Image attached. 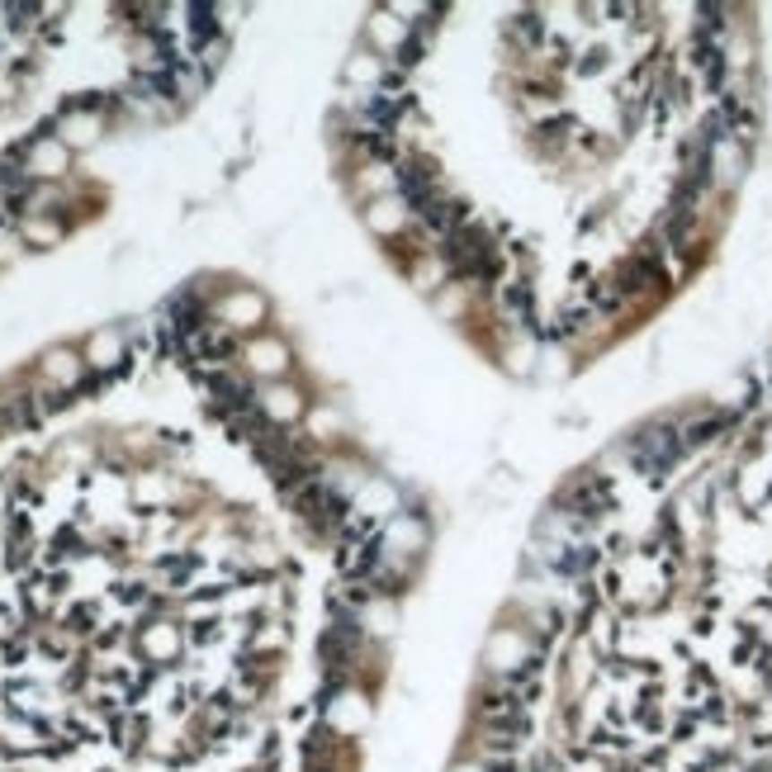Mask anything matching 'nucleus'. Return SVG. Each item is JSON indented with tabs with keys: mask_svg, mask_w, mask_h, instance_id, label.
Here are the masks:
<instances>
[{
	"mask_svg": "<svg viewBox=\"0 0 772 772\" xmlns=\"http://www.w3.org/2000/svg\"><path fill=\"white\" fill-rule=\"evenodd\" d=\"M678 450H682V431L678 427H645L640 436H635V446H630V460L649 469V474H659V469H668L678 460Z\"/></svg>",
	"mask_w": 772,
	"mask_h": 772,
	"instance_id": "obj_1",
	"label": "nucleus"
},
{
	"mask_svg": "<svg viewBox=\"0 0 772 772\" xmlns=\"http://www.w3.org/2000/svg\"><path fill=\"white\" fill-rule=\"evenodd\" d=\"M398 195H403V204H412L417 213L431 204V171H427L422 161H408L398 171Z\"/></svg>",
	"mask_w": 772,
	"mask_h": 772,
	"instance_id": "obj_2",
	"label": "nucleus"
},
{
	"mask_svg": "<svg viewBox=\"0 0 772 772\" xmlns=\"http://www.w3.org/2000/svg\"><path fill=\"white\" fill-rule=\"evenodd\" d=\"M213 5H195L190 10V33H195V43H209L213 33H218V20H213Z\"/></svg>",
	"mask_w": 772,
	"mask_h": 772,
	"instance_id": "obj_3",
	"label": "nucleus"
},
{
	"mask_svg": "<svg viewBox=\"0 0 772 772\" xmlns=\"http://www.w3.org/2000/svg\"><path fill=\"white\" fill-rule=\"evenodd\" d=\"M29 422H33V403L29 398H14V403L0 408V427H29Z\"/></svg>",
	"mask_w": 772,
	"mask_h": 772,
	"instance_id": "obj_4",
	"label": "nucleus"
},
{
	"mask_svg": "<svg viewBox=\"0 0 772 772\" xmlns=\"http://www.w3.org/2000/svg\"><path fill=\"white\" fill-rule=\"evenodd\" d=\"M199 356H228V351H232V342L223 337V332H199Z\"/></svg>",
	"mask_w": 772,
	"mask_h": 772,
	"instance_id": "obj_5",
	"label": "nucleus"
},
{
	"mask_svg": "<svg viewBox=\"0 0 772 772\" xmlns=\"http://www.w3.org/2000/svg\"><path fill=\"white\" fill-rule=\"evenodd\" d=\"M507 308L512 313H531V284H512V290H507Z\"/></svg>",
	"mask_w": 772,
	"mask_h": 772,
	"instance_id": "obj_6",
	"label": "nucleus"
},
{
	"mask_svg": "<svg viewBox=\"0 0 772 772\" xmlns=\"http://www.w3.org/2000/svg\"><path fill=\"white\" fill-rule=\"evenodd\" d=\"M516 24H522V33H526V39L535 43V39H541V20H535V14L526 10V14H516Z\"/></svg>",
	"mask_w": 772,
	"mask_h": 772,
	"instance_id": "obj_7",
	"label": "nucleus"
}]
</instances>
